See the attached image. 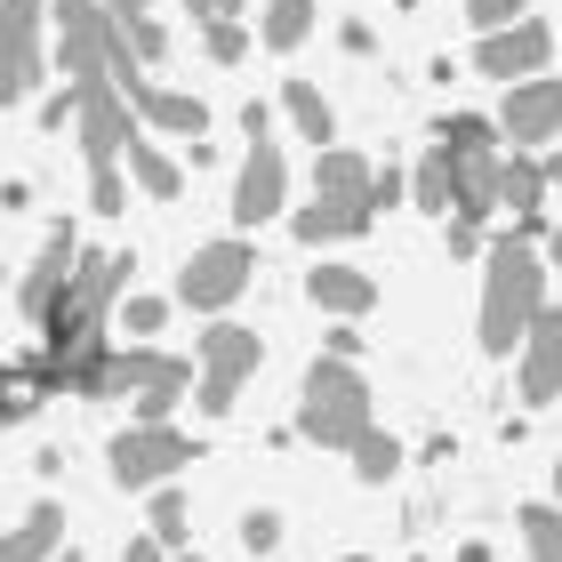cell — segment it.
Returning a JSON list of instances; mask_svg holds the SVG:
<instances>
[{
	"label": "cell",
	"mask_w": 562,
	"mask_h": 562,
	"mask_svg": "<svg viewBox=\"0 0 562 562\" xmlns=\"http://www.w3.org/2000/svg\"><path fill=\"white\" fill-rule=\"evenodd\" d=\"M161 322H169V305H161V297H130V305H121V329H130V338H153Z\"/></svg>",
	"instance_id": "cell-32"
},
{
	"label": "cell",
	"mask_w": 562,
	"mask_h": 562,
	"mask_svg": "<svg viewBox=\"0 0 562 562\" xmlns=\"http://www.w3.org/2000/svg\"><path fill=\"white\" fill-rule=\"evenodd\" d=\"M193 362H201V378H193V411H201V418H225V411L241 402L249 370L266 362V338H258V329H241V322H217V329H201Z\"/></svg>",
	"instance_id": "cell-5"
},
{
	"label": "cell",
	"mask_w": 562,
	"mask_h": 562,
	"mask_svg": "<svg viewBox=\"0 0 562 562\" xmlns=\"http://www.w3.org/2000/svg\"><path fill=\"white\" fill-rule=\"evenodd\" d=\"M539 314H547V210L522 217V234H506L491 249V273H482V353L506 362Z\"/></svg>",
	"instance_id": "cell-2"
},
{
	"label": "cell",
	"mask_w": 562,
	"mask_h": 562,
	"mask_svg": "<svg viewBox=\"0 0 562 562\" xmlns=\"http://www.w3.org/2000/svg\"><path fill=\"white\" fill-rule=\"evenodd\" d=\"M362 186H370V161H362V153H346V145H322V161H314V193L362 201Z\"/></svg>",
	"instance_id": "cell-25"
},
{
	"label": "cell",
	"mask_w": 562,
	"mask_h": 562,
	"mask_svg": "<svg viewBox=\"0 0 562 562\" xmlns=\"http://www.w3.org/2000/svg\"><path fill=\"white\" fill-rule=\"evenodd\" d=\"M186 9H193L201 24H217V16H234V9H241V0H186Z\"/></svg>",
	"instance_id": "cell-37"
},
{
	"label": "cell",
	"mask_w": 562,
	"mask_h": 562,
	"mask_svg": "<svg viewBox=\"0 0 562 562\" xmlns=\"http://www.w3.org/2000/svg\"><path fill=\"white\" fill-rule=\"evenodd\" d=\"M33 411H41V378H33V362H24V370L0 362V426H24Z\"/></svg>",
	"instance_id": "cell-27"
},
{
	"label": "cell",
	"mask_w": 562,
	"mask_h": 562,
	"mask_svg": "<svg viewBox=\"0 0 562 562\" xmlns=\"http://www.w3.org/2000/svg\"><path fill=\"white\" fill-rule=\"evenodd\" d=\"M370 386H362V370L353 362H322L305 370V386H297V434L305 442H322V450H353L370 434Z\"/></svg>",
	"instance_id": "cell-4"
},
{
	"label": "cell",
	"mask_w": 562,
	"mask_h": 562,
	"mask_svg": "<svg viewBox=\"0 0 562 562\" xmlns=\"http://www.w3.org/2000/svg\"><path fill=\"white\" fill-rule=\"evenodd\" d=\"M41 33H48V0H0V105H24V97H33Z\"/></svg>",
	"instance_id": "cell-8"
},
{
	"label": "cell",
	"mask_w": 562,
	"mask_h": 562,
	"mask_svg": "<svg viewBox=\"0 0 562 562\" xmlns=\"http://www.w3.org/2000/svg\"><path fill=\"white\" fill-rule=\"evenodd\" d=\"M305 33H314V0H266V24H258V41L273 48V57L305 48Z\"/></svg>",
	"instance_id": "cell-24"
},
{
	"label": "cell",
	"mask_w": 562,
	"mask_h": 562,
	"mask_svg": "<svg viewBox=\"0 0 562 562\" xmlns=\"http://www.w3.org/2000/svg\"><path fill=\"white\" fill-rule=\"evenodd\" d=\"M281 113H290V130H297L305 145H329V137H338V113H329V97H322L314 81H297V72L281 81Z\"/></svg>",
	"instance_id": "cell-21"
},
{
	"label": "cell",
	"mask_w": 562,
	"mask_h": 562,
	"mask_svg": "<svg viewBox=\"0 0 562 562\" xmlns=\"http://www.w3.org/2000/svg\"><path fill=\"white\" fill-rule=\"evenodd\" d=\"M105 24H113V41L130 48L137 65H161L169 33H161V9H153V0H105Z\"/></svg>",
	"instance_id": "cell-17"
},
{
	"label": "cell",
	"mask_w": 562,
	"mask_h": 562,
	"mask_svg": "<svg viewBox=\"0 0 562 562\" xmlns=\"http://www.w3.org/2000/svg\"><path fill=\"white\" fill-rule=\"evenodd\" d=\"M554 57V33H547V16H522V24H506V33H482L474 48V72H491V81H539Z\"/></svg>",
	"instance_id": "cell-10"
},
{
	"label": "cell",
	"mask_w": 562,
	"mask_h": 562,
	"mask_svg": "<svg viewBox=\"0 0 562 562\" xmlns=\"http://www.w3.org/2000/svg\"><path fill=\"white\" fill-rule=\"evenodd\" d=\"M547 193H554V161H547V153H498V210L539 217Z\"/></svg>",
	"instance_id": "cell-16"
},
{
	"label": "cell",
	"mask_w": 562,
	"mask_h": 562,
	"mask_svg": "<svg viewBox=\"0 0 562 562\" xmlns=\"http://www.w3.org/2000/svg\"><path fill=\"white\" fill-rule=\"evenodd\" d=\"M522 547H530V562H562V530H554V506H522Z\"/></svg>",
	"instance_id": "cell-28"
},
{
	"label": "cell",
	"mask_w": 562,
	"mask_h": 562,
	"mask_svg": "<svg viewBox=\"0 0 562 562\" xmlns=\"http://www.w3.org/2000/svg\"><path fill=\"white\" fill-rule=\"evenodd\" d=\"M186 491H177V482H161V491H153V506H145V539L161 547V554H186Z\"/></svg>",
	"instance_id": "cell-23"
},
{
	"label": "cell",
	"mask_w": 562,
	"mask_h": 562,
	"mask_svg": "<svg viewBox=\"0 0 562 562\" xmlns=\"http://www.w3.org/2000/svg\"><path fill=\"white\" fill-rule=\"evenodd\" d=\"M530 0H467V24L474 33H506V24H522Z\"/></svg>",
	"instance_id": "cell-30"
},
{
	"label": "cell",
	"mask_w": 562,
	"mask_h": 562,
	"mask_svg": "<svg viewBox=\"0 0 562 562\" xmlns=\"http://www.w3.org/2000/svg\"><path fill=\"white\" fill-rule=\"evenodd\" d=\"M434 153H442V161H482V153H498L491 113H442L434 121Z\"/></svg>",
	"instance_id": "cell-22"
},
{
	"label": "cell",
	"mask_w": 562,
	"mask_h": 562,
	"mask_svg": "<svg viewBox=\"0 0 562 562\" xmlns=\"http://www.w3.org/2000/svg\"><path fill=\"white\" fill-rule=\"evenodd\" d=\"M338 562H370V554H338Z\"/></svg>",
	"instance_id": "cell-42"
},
{
	"label": "cell",
	"mask_w": 562,
	"mask_h": 562,
	"mask_svg": "<svg viewBox=\"0 0 562 562\" xmlns=\"http://www.w3.org/2000/svg\"><path fill=\"white\" fill-rule=\"evenodd\" d=\"M121 562H169V554L153 547V539H130V554H121Z\"/></svg>",
	"instance_id": "cell-38"
},
{
	"label": "cell",
	"mask_w": 562,
	"mask_h": 562,
	"mask_svg": "<svg viewBox=\"0 0 562 562\" xmlns=\"http://www.w3.org/2000/svg\"><path fill=\"white\" fill-rule=\"evenodd\" d=\"M515 353H522V402H530V411H547V402H554V362H562V314H554V305L522 329Z\"/></svg>",
	"instance_id": "cell-14"
},
{
	"label": "cell",
	"mask_w": 562,
	"mask_h": 562,
	"mask_svg": "<svg viewBox=\"0 0 562 562\" xmlns=\"http://www.w3.org/2000/svg\"><path fill=\"white\" fill-rule=\"evenodd\" d=\"M305 297H314L322 314H338V322H362L378 305V281L362 266H314V273H305Z\"/></svg>",
	"instance_id": "cell-15"
},
{
	"label": "cell",
	"mask_w": 562,
	"mask_h": 562,
	"mask_svg": "<svg viewBox=\"0 0 562 562\" xmlns=\"http://www.w3.org/2000/svg\"><path fill=\"white\" fill-rule=\"evenodd\" d=\"M249 273H258V249H249L241 234L201 241L186 258V273H177V305H186V314H225V305L249 290Z\"/></svg>",
	"instance_id": "cell-7"
},
{
	"label": "cell",
	"mask_w": 562,
	"mask_h": 562,
	"mask_svg": "<svg viewBox=\"0 0 562 562\" xmlns=\"http://www.w3.org/2000/svg\"><path fill=\"white\" fill-rule=\"evenodd\" d=\"M241 547H249V554H273V547H281V515H273V506L241 515Z\"/></svg>",
	"instance_id": "cell-31"
},
{
	"label": "cell",
	"mask_w": 562,
	"mask_h": 562,
	"mask_svg": "<svg viewBox=\"0 0 562 562\" xmlns=\"http://www.w3.org/2000/svg\"><path fill=\"white\" fill-rule=\"evenodd\" d=\"M201 48H210L217 65H241V57H249V33H241L234 16H217V24H201Z\"/></svg>",
	"instance_id": "cell-29"
},
{
	"label": "cell",
	"mask_w": 562,
	"mask_h": 562,
	"mask_svg": "<svg viewBox=\"0 0 562 562\" xmlns=\"http://www.w3.org/2000/svg\"><path fill=\"white\" fill-rule=\"evenodd\" d=\"M57 539H65V506L41 498L16 530H0V562H48V554H57Z\"/></svg>",
	"instance_id": "cell-18"
},
{
	"label": "cell",
	"mask_w": 562,
	"mask_h": 562,
	"mask_svg": "<svg viewBox=\"0 0 562 562\" xmlns=\"http://www.w3.org/2000/svg\"><path fill=\"white\" fill-rule=\"evenodd\" d=\"M121 169H130V177H137V193H153V201H177V186H186V169H177V161H169V153L153 145L145 130L121 145Z\"/></svg>",
	"instance_id": "cell-20"
},
{
	"label": "cell",
	"mask_w": 562,
	"mask_h": 562,
	"mask_svg": "<svg viewBox=\"0 0 562 562\" xmlns=\"http://www.w3.org/2000/svg\"><path fill=\"white\" fill-rule=\"evenodd\" d=\"M402 193H411V210H426V217H450L458 210V169L442 161V153H418V169L411 177H402Z\"/></svg>",
	"instance_id": "cell-19"
},
{
	"label": "cell",
	"mask_w": 562,
	"mask_h": 562,
	"mask_svg": "<svg viewBox=\"0 0 562 562\" xmlns=\"http://www.w3.org/2000/svg\"><path fill=\"white\" fill-rule=\"evenodd\" d=\"M281 210H290V161H281V145H273V130H266V137H249V153H241L234 217H241V225H266V217H281Z\"/></svg>",
	"instance_id": "cell-9"
},
{
	"label": "cell",
	"mask_w": 562,
	"mask_h": 562,
	"mask_svg": "<svg viewBox=\"0 0 562 562\" xmlns=\"http://www.w3.org/2000/svg\"><path fill=\"white\" fill-rule=\"evenodd\" d=\"M48 562H81V554H48Z\"/></svg>",
	"instance_id": "cell-41"
},
{
	"label": "cell",
	"mask_w": 562,
	"mask_h": 562,
	"mask_svg": "<svg viewBox=\"0 0 562 562\" xmlns=\"http://www.w3.org/2000/svg\"><path fill=\"white\" fill-rule=\"evenodd\" d=\"M554 105H562V89H554V72H539V81H515L506 89V105H498V145L506 153H547L554 145Z\"/></svg>",
	"instance_id": "cell-11"
},
{
	"label": "cell",
	"mask_w": 562,
	"mask_h": 562,
	"mask_svg": "<svg viewBox=\"0 0 562 562\" xmlns=\"http://www.w3.org/2000/svg\"><path fill=\"white\" fill-rule=\"evenodd\" d=\"M362 353V329H329V362H353Z\"/></svg>",
	"instance_id": "cell-36"
},
{
	"label": "cell",
	"mask_w": 562,
	"mask_h": 562,
	"mask_svg": "<svg viewBox=\"0 0 562 562\" xmlns=\"http://www.w3.org/2000/svg\"><path fill=\"white\" fill-rule=\"evenodd\" d=\"M72 394H81V402H121V394H130L137 426H169V411L186 402V362L161 353V346H105Z\"/></svg>",
	"instance_id": "cell-3"
},
{
	"label": "cell",
	"mask_w": 562,
	"mask_h": 562,
	"mask_svg": "<svg viewBox=\"0 0 562 562\" xmlns=\"http://www.w3.org/2000/svg\"><path fill=\"white\" fill-rule=\"evenodd\" d=\"M201 458V442L186 426H121L113 434V450H105V467L121 491H161V482H177Z\"/></svg>",
	"instance_id": "cell-6"
},
{
	"label": "cell",
	"mask_w": 562,
	"mask_h": 562,
	"mask_svg": "<svg viewBox=\"0 0 562 562\" xmlns=\"http://www.w3.org/2000/svg\"><path fill=\"white\" fill-rule=\"evenodd\" d=\"M130 273H137L130 249H89V258L72 266V281L57 290V305L41 314V353H33L41 394H72L89 378V362L105 353V322H113L121 290H130Z\"/></svg>",
	"instance_id": "cell-1"
},
{
	"label": "cell",
	"mask_w": 562,
	"mask_h": 562,
	"mask_svg": "<svg viewBox=\"0 0 562 562\" xmlns=\"http://www.w3.org/2000/svg\"><path fill=\"white\" fill-rule=\"evenodd\" d=\"M169 562H210V554H193V547H186V554H169Z\"/></svg>",
	"instance_id": "cell-40"
},
{
	"label": "cell",
	"mask_w": 562,
	"mask_h": 562,
	"mask_svg": "<svg viewBox=\"0 0 562 562\" xmlns=\"http://www.w3.org/2000/svg\"><path fill=\"white\" fill-rule=\"evenodd\" d=\"M72 266H81V241H72V225L57 217V225H48V241H41V258H33V273H24V290H16V305L41 322L48 305H57V290L72 281Z\"/></svg>",
	"instance_id": "cell-13"
},
{
	"label": "cell",
	"mask_w": 562,
	"mask_h": 562,
	"mask_svg": "<svg viewBox=\"0 0 562 562\" xmlns=\"http://www.w3.org/2000/svg\"><path fill=\"white\" fill-rule=\"evenodd\" d=\"M370 201H338V193H314V201H297L290 210V234L305 241V249H329V241H362L370 234Z\"/></svg>",
	"instance_id": "cell-12"
},
{
	"label": "cell",
	"mask_w": 562,
	"mask_h": 562,
	"mask_svg": "<svg viewBox=\"0 0 562 562\" xmlns=\"http://www.w3.org/2000/svg\"><path fill=\"white\" fill-rule=\"evenodd\" d=\"M362 201H370V217H378V210H394V201H402V169H370Z\"/></svg>",
	"instance_id": "cell-33"
},
{
	"label": "cell",
	"mask_w": 562,
	"mask_h": 562,
	"mask_svg": "<svg viewBox=\"0 0 562 562\" xmlns=\"http://www.w3.org/2000/svg\"><path fill=\"white\" fill-rule=\"evenodd\" d=\"M65 121H72V89H57V97L41 105V130H65Z\"/></svg>",
	"instance_id": "cell-35"
},
{
	"label": "cell",
	"mask_w": 562,
	"mask_h": 562,
	"mask_svg": "<svg viewBox=\"0 0 562 562\" xmlns=\"http://www.w3.org/2000/svg\"><path fill=\"white\" fill-rule=\"evenodd\" d=\"M353 474H362L370 482V491H378V482H394L402 474V442H394V434H362V442H353Z\"/></svg>",
	"instance_id": "cell-26"
},
{
	"label": "cell",
	"mask_w": 562,
	"mask_h": 562,
	"mask_svg": "<svg viewBox=\"0 0 562 562\" xmlns=\"http://www.w3.org/2000/svg\"><path fill=\"white\" fill-rule=\"evenodd\" d=\"M450 258H482V225L474 217H450Z\"/></svg>",
	"instance_id": "cell-34"
},
{
	"label": "cell",
	"mask_w": 562,
	"mask_h": 562,
	"mask_svg": "<svg viewBox=\"0 0 562 562\" xmlns=\"http://www.w3.org/2000/svg\"><path fill=\"white\" fill-rule=\"evenodd\" d=\"M458 562H491V547H482V539H467V547H458Z\"/></svg>",
	"instance_id": "cell-39"
}]
</instances>
